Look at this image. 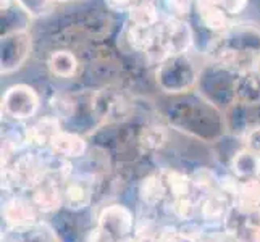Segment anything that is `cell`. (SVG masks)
<instances>
[{"instance_id": "1", "label": "cell", "mask_w": 260, "mask_h": 242, "mask_svg": "<svg viewBox=\"0 0 260 242\" xmlns=\"http://www.w3.org/2000/svg\"><path fill=\"white\" fill-rule=\"evenodd\" d=\"M157 83L167 94H187L197 86L199 71L196 70L192 60L181 53L172 55L157 66Z\"/></svg>"}, {"instance_id": "2", "label": "cell", "mask_w": 260, "mask_h": 242, "mask_svg": "<svg viewBox=\"0 0 260 242\" xmlns=\"http://www.w3.org/2000/svg\"><path fill=\"white\" fill-rule=\"evenodd\" d=\"M49 173V166L36 154H26L16 158L15 163L2 168V179L5 186H16L32 191Z\"/></svg>"}, {"instance_id": "3", "label": "cell", "mask_w": 260, "mask_h": 242, "mask_svg": "<svg viewBox=\"0 0 260 242\" xmlns=\"http://www.w3.org/2000/svg\"><path fill=\"white\" fill-rule=\"evenodd\" d=\"M41 105L39 94L28 84H13L7 89L2 98V110L7 116L23 121L38 113Z\"/></svg>"}, {"instance_id": "4", "label": "cell", "mask_w": 260, "mask_h": 242, "mask_svg": "<svg viewBox=\"0 0 260 242\" xmlns=\"http://www.w3.org/2000/svg\"><path fill=\"white\" fill-rule=\"evenodd\" d=\"M31 55V34L26 29H16L2 38V73L10 75L20 70Z\"/></svg>"}, {"instance_id": "5", "label": "cell", "mask_w": 260, "mask_h": 242, "mask_svg": "<svg viewBox=\"0 0 260 242\" xmlns=\"http://www.w3.org/2000/svg\"><path fill=\"white\" fill-rule=\"evenodd\" d=\"M129 109V102L120 91L104 89L92 97V113L107 123L123 121L124 118H128Z\"/></svg>"}, {"instance_id": "6", "label": "cell", "mask_w": 260, "mask_h": 242, "mask_svg": "<svg viewBox=\"0 0 260 242\" xmlns=\"http://www.w3.org/2000/svg\"><path fill=\"white\" fill-rule=\"evenodd\" d=\"M31 200L42 213H53L63 207V181L50 171L31 191Z\"/></svg>"}, {"instance_id": "7", "label": "cell", "mask_w": 260, "mask_h": 242, "mask_svg": "<svg viewBox=\"0 0 260 242\" xmlns=\"http://www.w3.org/2000/svg\"><path fill=\"white\" fill-rule=\"evenodd\" d=\"M194 10L197 13V23L217 38L235 24L231 21V16L221 8L220 0H196Z\"/></svg>"}, {"instance_id": "8", "label": "cell", "mask_w": 260, "mask_h": 242, "mask_svg": "<svg viewBox=\"0 0 260 242\" xmlns=\"http://www.w3.org/2000/svg\"><path fill=\"white\" fill-rule=\"evenodd\" d=\"M97 225L107 229L116 240H123L131 234L134 229V217L133 212L121 203H113L105 207L97 218Z\"/></svg>"}, {"instance_id": "9", "label": "cell", "mask_w": 260, "mask_h": 242, "mask_svg": "<svg viewBox=\"0 0 260 242\" xmlns=\"http://www.w3.org/2000/svg\"><path fill=\"white\" fill-rule=\"evenodd\" d=\"M38 207L31 199L12 197L4 203L2 215L8 228H29L38 221Z\"/></svg>"}, {"instance_id": "10", "label": "cell", "mask_w": 260, "mask_h": 242, "mask_svg": "<svg viewBox=\"0 0 260 242\" xmlns=\"http://www.w3.org/2000/svg\"><path fill=\"white\" fill-rule=\"evenodd\" d=\"M63 131L61 129V120L55 115L42 116L31 126L24 128V142L26 146L36 149H47L50 147L52 141Z\"/></svg>"}, {"instance_id": "11", "label": "cell", "mask_w": 260, "mask_h": 242, "mask_svg": "<svg viewBox=\"0 0 260 242\" xmlns=\"http://www.w3.org/2000/svg\"><path fill=\"white\" fill-rule=\"evenodd\" d=\"M94 195V183L89 176H70L63 181V205L71 210L89 207Z\"/></svg>"}, {"instance_id": "12", "label": "cell", "mask_w": 260, "mask_h": 242, "mask_svg": "<svg viewBox=\"0 0 260 242\" xmlns=\"http://www.w3.org/2000/svg\"><path fill=\"white\" fill-rule=\"evenodd\" d=\"M231 200L226 192H223L220 187L215 191L205 192L199 200V213L205 221L210 223H225L228 213L231 210Z\"/></svg>"}, {"instance_id": "13", "label": "cell", "mask_w": 260, "mask_h": 242, "mask_svg": "<svg viewBox=\"0 0 260 242\" xmlns=\"http://www.w3.org/2000/svg\"><path fill=\"white\" fill-rule=\"evenodd\" d=\"M50 152L63 160H73L83 157L87 152V142L81 134L73 131H61L58 136L52 141Z\"/></svg>"}, {"instance_id": "14", "label": "cell", "mask_w": 260, "mask_h": 242, "mask_svg": "<svg viewBox=\"0 0 260 242\" xmlns=\"http://www.w3.org/2000/svg\"><path fill=\"white\" fill-rule=\"evenodd\" d=\"M236 103H260V70H250L236 76Z\"/></svg>"}, {"instance_id": "15", "label": "cell", "mask_w": 260, "mask_h": 242, "mask_svg": "<svg viewBox=\"0 0 260 242\" xmlns=\"http://www.w3.org/2000/svg\"><path fill=\"white\" fill-rule=\"evenodd\" d=\"M230 168L238 179H249L260 176V154L243 147L231 157Z\"/></svg>"}, {"instance_id": "16", "label": "cell", "mask_w": 260, "mask_h": 242, "mask_svg": "<svg viewBox=\"0 0 260 242\" xmlns=\"http://www.w3.org/2000/svg\"><path fill=\"white\" fill-rule=\"evenodd\" d=\"M138 194L139 199L147 205H158L160 202H164L167 195H170L164 175L154 173L146 176L138 186Z\"/></svg>"}, {"instance_id": "17", "label": "cell", "mask_w": 260, "mask_h": 242, "mask_svg": "<svg viewBox=\"0 0 260 242\" xmlns=\"http://www.w3.org/2000/svg\"><path fill=\"white\" fill-rule=\"evenodd\" d=\"M78 65L79 63L75 53L65 49L52 52L47 58V68L50 71V75L60 79L73 78L78 71Z\"/></svg>"}, {"instance_id": "18", "label": "cell", "mask_w": 260, "mask_h": 242, "mask_svg": "<svg viewBox=\"0 0 260 242\" xmlns=\"http://www.w3.org/2000/svg\"><path fill=\"white\" fill-rule=\"evenodd\" d=\"M168 141V131L164 124L150 123L146 124L138 134V146L146 152L160 150Z\"/></svg>"}, {"instance_id": "19", "label": "cell", "mask_w": 260, "mask_h": 242, "mask_svg": "<svg viewBox=\"0 0 260 242\" xmlns=\"http://www.w3.org/2000/svg\"><path fill=\"white\" fill-rule=\"evenodd\" d=\"M233 203L243 205V207H260V176L239 179Z\"/></svg>"}, {"instance_id": "20", "label": "cell", "mask_w": 260, "mask_h": 242, "mask_svg": "<svg viewBox=\"0 0 260 242\" xmlns=\"http://www.w3.org/2000/svg\"><path fill=\"white\" fill-rule=\"evenodd\" d=\"M162 20L157 2H141L128 12V23L136 26H154Z\"/></svg>"}, {"instance_id": "21", "label": "cell", "mask_w": 260, "mask_h": 242, "mask_svg": "<svg viewBox=\"0 0 260 242\" xmlns=\"http://www.w3.org/2000/svg\"><path fill=\"white\" fill-rule=\"evenodd\" d=\"M162 175L165 178V183H167L168 192L172 195V199L191 195V189L194 186H192V179L189 175L178 171V169H167Z\"/></svg>"}, {"instance_id": "22", "label": "cell", "mask_w": 260, "mask_h": 242, "mask_svg": "<svg viewBox=\"0 0 260 242\" xmlns=\"http://www.w3.org/2000/svg\"><path fill=\"white\" fill-rule=\"evenodd\" d=\"M196 0H162L160 13L165 18H173V20H189L194 12Z\"/></svg>"}, {"instance_id": "23", "label": "cell", "mask_w": 260, "mask_h": 242, "mask_svg": "<svg viewBox=\"0 0 260 242\" xmlns=\"http://www.w3.org/2000/svg\"><path fill=\"white\" fill-rule=\"evenodd\" d=\"M172 212L176 218L187 221L194 217L196 213V203L191 199V195L187 197H178V199L172 200Z\"/></svg>"}, {"instance_id": "24", "label": "cell", "mask_w": 260, "mask_h": 242, "mask_svg": "<svg viewBox=\"0 0 260 242\" xmlns=\"http://www.w3.org/2000/svg\"><path fill=\"white\" fill-rule=\"evenodd\" d=\"M15 2L20 5L28 15L39 16L44 12H47L52 5L68 2V0H15Z\"/></svg>"}, {"instance_id": "25", "label": "cell", "mask_w": 260, "mask_h": 242, "mask_svg": "<svg viewBox=\"0 0 260 242\" xmlns=\"http://www.w3.org/2000/svg\"><path fill=\"white\" fill-rule=\"evenodd\" d=\"M158 229L160 226L155 221H152L150 218H142L141 221H138L136 225H134V232H136L134 236H138L147 242H155Z\"/></svg>"}, {"instance_id": "26", "label": "cell", "mask_w": 260, "mask_h": 242, "mask_svg": "<svg viewBox=\"0 0 260 242\" xmlns=\"http://www.w3.org/2000/svg\"><path fill=\"white\" fill-rule=\"evenodd\" d=\"M220 5L223 10L233 18V16L241 15L246 10L249 5V0H220Z\"/></svg>"}, {"instance_id": "27", "label": "cell", "mask_w": 260, "mask_h": 242, "mask_svg": "<svg viewBox=\"0 0 260 242\" xmlns=\"http://www.w3.org/2000/svg\"><path fill=\"white\" fill-rule=\"evenodd\" d=\"M244 147L255 152V154H260V126L250 128L244 134Z\"/></svg>"}, {"instance_id": "28", "label": "cell", "mask_w": 260, "mask_h": 242, "mask_svg": "<svg viewBox=\"0 0 260 242\" xmlns=\"http://www.w3.org/2000/svg\"><path fill=\"white\" fill-rule=\"evenodd\" d=\"M197 242H236V239L230 231H215L209 234H202Z\"/></svg>"}, {"instance_id": "29", "label": "cell", "mask_w": 260, "mask_h": 242, "mask_svg": "<svg viewBox=\"0 0 260 242\" xmlns=\"http://www.w3.org/2000/svg\"><path fill=\"white\" fill-rule=\"evenodd\" d=\"M86 242H118V240H116L107 229L97 225L92 231H89Z\"/></svg>"}, {"instance_id": "30", "label": "cell", "mask_w": 260, "mask_h": 242, "mask_svg": "<svg viewBox=\"0 0 260 242\" xmlns=\"http://www.w3.org/2000/svg\"><path fill=\"white\" fill-rule=\"evenodd\" d=\"M141 2H142V0H105V4L109 5L112 10L124 12V13H128L133 7H136Z\"/></svg>"}, {"instance_id": "31", "label": "cell", "mask_w": 260, "mask_h": 242, "mask_svg": "<svg viewBox=\"0 0 260 242\" xmlns=\"http://www.w3.org/2000/svg\"><path fill=\"white\" fill-rule=\"evenodd\" d=\"M168 242H197L196 239H192V237H189V236H186V234H183L181 231H178L176 234L170 239Z\"/></svg>"}, {"instance_id": "32", "label": "cell", "mask_w": 260, "mask_h": 242, "mask_svg": "<svg viewBox=\"0 0 260 242\" xmlns=\"http://www.w3.org/2000/svg\"><path fill=\"white\" fill-rule=\"evenodd\" d=\"M120 242H147V240H144V239H141V237H138V236H134V237H124L123 240H120Z\"/></svg>"}]
</instances>
